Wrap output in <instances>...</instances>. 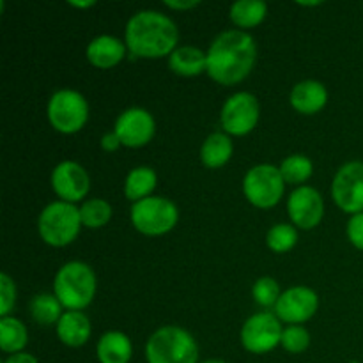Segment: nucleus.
Here are the masks:
<instances>
[{
	"label": "nucleus",
	"mask_w": 363,
	"mask_h": 363,
	"mask_svg": "<svg viewBox=\"0 0 363 363\" xmlns=\"http://www.w3.org/2000/svg\"><path fill=\"white\" fill-rule=\"evenodd\" d=\"M208 53V77L218 85H238L252 73L257 62V43L250 32L229 28L211 41Z\"/></svg>",
	"instance_id": "f257e3e1"
},
{
	"label": "nucleus",
	"mask_w": 363,
	"mask_h": 363,
	"mask_svg": "<svg viewBox=\"0 0 363 363\" xmlns=\"http://www.w3.org/2000/svg\"><path fill=\"white\" fill-rule=\"evenodd\" d=\"M124 43L131 57L163 59L170 57L179 46V28L169 14L156 9H142L128 20Z\"/></svg>",
	"instance_id": "f03ea898"
},
{
	"label": "nucleus",
	"mask_w": 363,
	"mask_h": 363,
	"mask_svg": "<svg viewBox=\"0 0 363 363\" xmlns=\"http://www.w3.org/2000/svg\"><path fill=\"white\" fill-rule=\"evenodd\" d=\"M98 291L96 273L87 262L69 261L57 269L53 277V294L64 311H85Z\"/></svg>",
	"instance_id": "7ed1b4c3"
},
{
	"label": "nucleus",
	"mask_w": 363,
	"mask_h": 363,
	"mask_svg": "<svg viewBox=\"0 0 363 363\" xmlns=\"http://www.w3.org/2000/svg\"><path fill=\"white\" fill-rule=\"evenodd\" d=\"M147 363H199V344L177 325L160 326L145 342Z\"/></svg>",
	"instance_id": "20e7f679"
},
{
	"label": "nucleus",
	"mask_w": 363,
	"mask_h": 363,
	"mask_svg": "<svg viewBox=\"0 0 363 363\" xmlns=\"http://www.w3.org/2000/svg\"><path fill=\"white\" fill-rule=\"evenodd\" d=\"M80 208L64 201H53L38 216V234L48 247L64 248L73 243L82 230Z\"/></svg>",
	"instance_id": "39448f33"
},
{
	"label": "nucleus",
	"mask_w": 363,
	"mask_h": 363,
	"mask_svg": "<svg viewBox=\"0 0 363 363\" xmlns=\"http://www.w3.org/2000/svg\"><path fill=\"white\" fill-rule=\"evenodd\" d=\"M130 220L135 230L144 236H165L179 222V209L170 199L151 195L131 206Z\"/></svg>",
	"instance_id": "423d86ee"
},
{
	"label": "nucleus",
	"mask_w": 363,
	"mask_h": 363,
	"mask_svg": "<svg viewBox=\"0 0 363 363\" xmlns=\"http://www.w3.org/2000/svg\"><path fill=\"white\" fill-rule=\"evenodd\" d=\"M50 126L62 135H74L89 121V101L74 89H59L53 92L46 106Z\"/></svg>",
	"instance_id": "0eeeda50"
},
{
	"label": "nucleus",
	"mask_w": 363,
	"mask_h": 363,
	"mask_svg": "<svg viewBox=\"0 0 363 363\" xmlns=\"http://www.w3.org/2000/svg\"><path fill=\"white\" fill-rule=\"evenodd\" d=\"M243 195L252 206L259 209H272L286 194V181L280 169L272 163H259L250 167L243 177Z\"/></svg>",
	"instance_id": "6e6552de"
},
{
	"label": "nucleus",
	"mask_w": 363,
	"mask_h": 363,
	"mask_svg": "<svg viewBox=\"0 0 363 363\" xmlns=\"http://www.w3.org/2000/svg\"><path fill=\"white\" fill-rule=\"evenodd\" d=\"M284 326L275 312H255L241 326L240 340L252 354H268L280 346Z\"/></svg>",
	"instance_id": "1a4fd4ad"
},
{
	"label": "nucleus",
	"mask_w": 363,
	"mask_h": 363,
	"mask_svg": "<svg viewBox=\"0 0 363 363\" xmlns=\"http://www.w3.org/2000/svg\"><path fill=\"white\" fill-rule=\"evenodd\" d=\"M261 117L255 94L248 91L234 92L225 99L220 110V126L229 137H245L257 128Z\"/></svg>",
	"instance_id": "9d476101"
},
{
	"label": "nucleus",
	"mask_w": 363,
	"mask_h": 363,
	"mask_svg": "<svg viewBox=\"0 0 363 363\" xmlns=\"http://www.w3.org/2000/svg\"><path fill=\"white\" fill-rule=\"evenodd\" d=\"M332 199L350 216L363 213V162L353 160L339 167L332 181Z\"/></svg>",
	"instance_id": "9b49d317"
},
{
	"label": "nucleus",
	"mask_w": 363,
	"mask_h": 363,
	"mask_svg": "<svg viewBox=\"0 0 363 363\" xmlns=\"http://www.w3.org/2000/svg\"><path fill=\"white\" fill-rule=\"evenodd\" d=\"M50 184L59 201L78 204V202L87 201L85 197L91 190V177L84 165L73 160H64L57 163L55 169L52 170Z\"/></svg>",
	"instance_id": "f8f14e48"
},
{
	"label": "nucleus",
	"mask_w": 363,
	"mask_h": 363,
	"mask_svg": "<svg viewBox=\"0 0 363 363\" xmlns=\"http://www.w3.org/2000/svg\"><path fill=\"white\" fill-rule=\"evenodd\" d=\"M113 131L124 147L140 149L155 138L156 121L149 110L142 106H130L117 116Z\"/></svg>",
	"instance_id": "ddd939ff"
},
{
	"label": "nucleus",
	"mask_w": 363,
	"mask_h": 363,
	"mask_svg": "<svg viewBox=\"0 0 363 363\" xmlns=\"http://www.w3.org/2000/svg\"><path fill=\"white\" fill-rule=\"evenodd\" d=\"M287 215L296 229H315L325 218V199L308 184L294 188L287 199Z\"/></svg>",
	"instance_id": "4468645a"
},
{
	"label": "nucleus",
	"mask_w": 363,
	"mask_h": 363,
	"mask_svg": "<svg viewBox=\"0 0 363 363\" xmlns=\"http://www.w3.org/2000/svg\"><path fill=\"white\" fill-rule=\"evenodd\" d=\"M319 311V296L312 287L293 286L280 296L273 308L277 318L286 325H303L311 321Z\"/></svg>",
	"instance_id": "2eb2a0df"
},
{
	"label": "nucleus",
	"mask_w": 363,
	"mask_h": 363,
	"mask_svg": "<svg viewBox=\"0 0 363 363\" xmlns=\"http://www.w3.org/2000/svg\"><path fill=\"white\" fill-rule=\"evenodd\" d=\"M126 52L128 46L124 39L110 34H101L89 41L87 48H85V57H87L89 64L98 67V69H112L117 64L123 62Z\"/></svg>",
	"instance_id": "dca6fc26"
},
{
	"label": "nucleus",
	"mask_w": 363,
	"mask_h": 363,
	"mask_svg": "<svg viewBox=\"0 0 363 363\" xmlns=\"http://www.w3.org/2000/svg\"><path fill=\"white\" fill-rule=\"evenodd\" d=\"M289 103L301 116H314L321 112L328 103V89L323 82L307 78V80L298 82L291 89Z\"/></svg>",
	"instance_id": "f3484780"
},
{
	"label": "nucleus",
	"mask_w": 363,
	"mask_h": 363,
	"mask_svg": "<svg viewBox=\"0 0 363 363\" xmlns=\"http://www.w3.org/2000/svg\"><path fill=\"white\" fill-rule=\"evenodd\" d=\"M57 337L67 347H82L92 335L91 319L82 311H66L55 325Z\"/></svg>",
	"instance_id": "a211bd4d"
},
{
	"label": "nucleus",
	"mask_w": 363,
	"mask_h": 363,
	"mask_svg": "<svg viewBox=\"0 0 363 363\" xmlns=\"http://www.w3.org/2000/svg\"><path fill=\"white\" fill-rule=\"evenodd\" d=\"M169 67L177 77H199L202 73H208V53L194 45L177 46L170 53Z\"/></svg>",
	"instance_id": "6ab92c4d"
},
{
	"label": "nucleus",
	"mask_w": 363,
	"mask_h": 363,
	"mask_svg": "<svg viewBox=\"0 0 363 363\" xmlns=\"http://www.w3.org/2000/svg\"><path fill=\"white\" fill-rule=\"evenodd\" d=\"M96 358L99 363H130L133 358L131 339L119 330L103 333L96 344Z\"/></svg>",
	"instance_id": "aec40b11"
},
{
	"label": "nucleus",
	"mask_w": 363,
	"mask_h": 363,
	"mask_svg": "<svg viewBox=\"0 0 363 363\" xmlns=\"http://www.w3.org/2000/svg\"><path fill=\"white\" fill-rule=\"evenodd\" d=\"M234 155L233 138L223 131H213L211 135L204 138L201 145V162L206 169H222L230 162Z\"/></svg>",
	"instance_id": "412c9836"
},
{
	"label": "nucleus",
	"mask_w": 363,
	"mask_h": 363,
	"mask_svg": "<svg viewBox=\"0 0 363 363\" xmlns=\"http://www.w3.org/2000/svg\"><path fill=\"white\" fill-rule=\"evenodd\" d=\"M158 184V174L152 167L147 165H138L128 172L126 179H124L123 191L124 197L130 202L144 201V199L151 197L152 191L156 190Z\"/></svg>",
	"instance_id": "4be33fe9"
},
{
	"label": "nucleus",
	"mask_w": 363,
	"mask_h": 363,
	"mask_svg": "<svg viewBox=\"0 0 363 363\" xmlns=\"http://www.w3.org/2000/svg\"><path fill=\"white\" fill-rule=\"evenodd\" d=\"M266 16H268V4L262 0H238L229 9V18L234 27L245 32L259 27Z\"/></svg>",
	"instance_id": "5701e85b"
},
{
	"label": "nucleus",
	"mask_w": 363,
	"mask_h": 363,
	"mask_svg": "<svg viewBox=\"0 0 363 363\" xmlns=\"http://www.w3.org/2000/svg\"><path fill=\"white\" fill-rule=\"evenodd\" d=\"M28 344V330L21 319L14 315L0 318V350L6 354H16L25 351Z\"/></svg>",
	"instance_id": "b1692460"
},
{
	"label": "nucleus",
	"mask_w": 363,
	"mask_h": 363,
	"mask_svg": "<svg viewBox=\"0 0 363 363\" xmlns=\"http://www.w3.org/2000/svg\"><path fill=\"white\" fill-rule=\"evenodd\" d=\"M28 312L39 326H53L66 311L53 293H38L28 303Z\"/></svg>",
	"instance_id": "393cba45"
},
{
	"label": "nucleus",
	"mask_w": 363,
	"mask_h": 363,
	"mask_svg": "<svg viewBox=\"0 0 363 363\" xmlns=\"http://www.w3.org/2000/svg\"><path fill=\"white\" fill-rule=\"evenodd\" d=\"M280 174H282L286 184H294V186H303L314 174V163L307 155L294 152L287 158L282 160L279 165Z\"/></svg>",
	"instance_id": "a878e982"
},
{
	"label": "nucleus",
	"mask_w": 363,
	"mask_h": 363,
	"mask_svg": "<svg viewBox=\"0 0 363 363\" xmlns=\"http://www.w3.org/2000/svg\"><path fill=\"white\" fill-rule=\"evenodd\" d=\"M112 204H110L108 201H105V199L92 197L80 204V218L82 225H84L85 229H101V227H105L106 223L112 220Z\"/></svg>",
	"instance_id": "bb28decb"
},
{
	"label": "nucleus",
	"mask_w": 363,
	"mask_h": 363,
	"mask_svg": "<svg viewBox=\"0 0 363 363\" xmlns=\"http://www.w3.org/2000/svg\"><path fill=\"white\" fill-rule=\"evenodd\" d=\"M298 243V229L293 223H275L266 234V245L275 254H287Z\"/></svg>",
	"instance_id": "cd10ccee"
},
{
	"label": "nucleus",
	"mask_w": 363,
	"mask_h": 363,
	"mask_svg": "<svg viewBox=\"0 0 363 363\" xmlns=\"http://www.w3.org/2000/svg\"><path fill=\"white\" fill-rule=\"evenodd\" d=\"M282 293L284 291L280 289L279 282L273 277H261L252 286V298L259 307L266 308V311L277 307Z\"/></svg>",
	"instance_id": "c85d7f7f"
},
{
	"label": "nucleus",
	"mask_w": 363,
	"mask_h": 363,
	"mask_svg": "<svg viewBox=\"0 0 363 363\" xmlns=\"http://www.w3.org/2000/svg\"><path fill=\"white\" fill-rule=\"evenodd\" d=\"M311 332L303 325H287L282 332L280 346L291 354H301L311 347Z\"/></svg>",
	"instance_id": "c756f323"
},
{
	"label": "nucleus",
	"mask_w": 363,
	"mask_h": 363,
	"mask_svg": "<svg viewBox=\"0 0 363 363\" xmlns=\"http://www.w3.org/2000/svg\"><path fill=\"white\" fill-rule=\"evenodd\" d=\"M16 284L7 273H0V318L11 315V311L16 303Z\"/></svg>",
	"instance_id": "7c9ffc66"
},
{
	"label": "nucleus",
	"mask_w": 363,
	"mask_h": 363,
	"mask_svg": "<svg viewBox=\"0 0 363 363\" xmlns=\"http://www.w3.org/2000/svg\"><path fill=\"white\" fill-rule=\"evenodd\" d=\"M346 234L350 243L353 245L357 250L363 252V213L350 216L346 225Z\"/></svg>",
	"instance_id": "2f4dec72"
},
{
	"label": "nucleus",
	"mask_w": 363,
	"mask_h": 363,
	"mask_svg": "<svg viewBox=\"0 0 363 363\" xmlns=\"http://www.w3.org/2000/svg\"><path fill=\"white\" fill-rule=\"evenodd\" d=\"M99 145H101V149L105 152H116L123 144H121V140H119V137L116 135V131L112 130V131H106V133L103 135L101 140H99Z\"/></svg>",
	"instance_id": "473e14b6"
},
{
	"label": "nucleus",
	"mask_w": 363,
	"mask_h": 363,
	"mask_svg": "<svg viewBox=\"0 0 363 363\" xmlns=\"http://www.w3.org/2000/svg\"><path fill=\"white\" fill-rule=\"evenodd\" d=\"M167 7H169L170 11H190L194 9V7H197L199 0H165Z\"/></svg>",
	"instance_id": "72a5a7b5"
},
{
	"label": "nucleus",
	"mask_w": 363,
	"mask_h": 363,
	"mask_svg": "<svg viewBox=\"0 0 363 363\" xmlns=\"http://www.w3.org/2000/svg\"><path fill=\"white\" fill-rule=\"evenodd\" d=\"M2 363H39L38 358L34 354L27 353V351H21V353L9 354Z\"/></svg>",
	"instance_id": "f704fd0d"
},
{
	"label": "nucleus",
	"mask_w": 363,
	"mask_h": 363,
	"mask_svg": "<svg viewBox=\"0 0 363 363\" xmlns=\"http://www.w3.org/2000/svg\"><path fill=\"white\" fill-rule=\"evenodd\" d=\"M67 4L77 9H89V7L96 6V0H67Z\"/></svg>",
	"instance_id": "c9c22d12"
},
{
	"label": "nucleus",
	"mask_w": 363,
	"mask_h": 363,
	"mask_svg": "<svg viewBox=\"0 0 363 363\" xmlns=\"http://www.w3.org/2000/svg\"><path fill=\"white\" fill-rule=\"evenodd\" d=\"M298 6H305V7H315V6H323V2H296Z\"/></svg>",
	"instance_id": "e433bc0d"
},
{
	"label": "nucleus",
	"mask_w": 363,
	"mask_h": 363,
	"mask_svg": "<svg viewBox=\"0 0 363 363\" xmlns=\"http://www.w3.org/2000/svg\"><path fill=\"white\" fill-rule=\"evenodd\" d=\"M199 363H227L225 360H220V358H209V360L199 362Z\"/></svg>",
	"instance_id": "4c0bfd02"
},
{
	"label": "nucleus",
	"mask_w": 363,
	"mask_h": 363,
	"mask_svg": "<svg viewBox=\"0 0 363 363\" xmlns=\"http://www.w3.org/2000/svg\"><path fill=\"white\" fill-rule=\"evenodd\" d=\"M347 363H362V362H358V360H351V362H347Z\"/></svg>",
	"instance_id": "58836bf2"
}]
</instances>
